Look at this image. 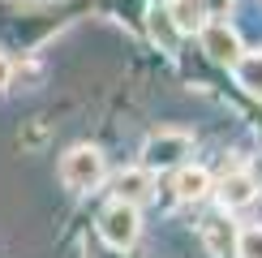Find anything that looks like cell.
<instances>
[{
    "label": "cell",
    "mask_w": 262,
    "mask_h": 258,
    "mask_svg": "<svg viewBox=\"0 0 262 258\" xmlns=\"http://www.w3.org/2000/svg\"><path fill=\"white\" fill-rule=\"evenodd\" d=\"M150 35H155L163 48H172V43H177L181 30H177V22L168 17V9H155V13H150Z\"/></svg>",
    "instance_id": "7c38bea8"
},
{
    "label": "cell",
    "mask_w": 262,
    "mask_h": 258,
    "mask_svg": "<svg viewBox=\"0 0 262 258\" xmlns=\"http://www.w3.org/2000/svg\"><path fill=\"white\" fill-rule=\"evenodd\" d=\"M249 177H254V181H258V185H262V155L254 159V172H249Z\"/></svg>",
    "instance_id": "9a60e30c"
},
{
    "label": "cell",
    "mask_w": 262,
    "mask_h": 258,
    "mask_svg": "<svg viewBox=\"0 0 262 258\" xmlns=\"http://www.w3.org/2000/svg\"><path fill=\"white\" fill-rule=\"evenodd\" d=\"M258 193V181L249 177V172H228V177L220 181V202L224 211H236V207H249Z\"/></svg>",
    "instance_id": "5b68a950"
},
{
    "label": "cell",
    "mask_w": 262,
    "mask_h": 258,
    "mask_svg": "<svg viewBox=\"0 0 262 258\" xmlns=\"http://www.w3.org/2000/svg\"><path fill=\"white\" fill-rule=\"evenodd\" d=\"M99 236L112 245V250H129V245L138 241V207L116 198L112 207L99 215Z\"/></svg>",
    "instance_id": "7a4b0ae2"
},
{
    "label": "cell",
    "mask_w": 262,
    "mask_h": 258,
    "mask_svg": "<svg viewBox=\"0 0 262 258\" xmlns=\"http://www.w3.org/2000/svg\"><path fill=\"white\" fill-rule=\"evenodd\" d=\"M236 69V86L249 95H262V52H241V56L232 60Z\"/></svg>",
    "instance_id": "9c48e42d"
},
{
    "label": "cell",
    "mask_w": 262,
    "mask_h": 258,
    "mask_svg": "<svg viewBox=\"0 0 262 258\" xmlns=\"http://www.w3.org/2000/svg\"><path fill=\"white\" fill-rule=\"evenodd\" d=\"M168 17L177 22L181 35H193V30H202L206 5H202V0H172V5H168Z\"/></svg>",
    "instance_id": "30bf717a"
},
{
    "label": "cell",
    "mask_w": 262,
    "mask_h": 258,
    "mask_svg": "<svg viewBox=\"0 0 262 258\" xmlns=\"http://www.w3.org/2000/svg\"><path fill=\"white\" fill-rule=\"evenodd\" d=\"M206 5V13H228V5H232V0H202Z\"/></svg>",
    "instance_id": "4fadbf2b"
},
{
    "label": "cell",
    "mask_w": 262,
    "mask_h": 258,
    "mask_svg": "<svg viewBox=\"0 0 262 258\" xmlns=\"http://www.w3.org/2000/svg\"><path fill=\"white\" fill-rule=\"evenodd\" d=\"M172 189H177L181 202H202L211 193V177H206V168H181L177 181H172Z\"/></svg>",
    "instance_id": "ba28073f"
},
{
    "label": "cell",
    "mask_w": 262,
    "mask_h": 258,
    "mask_svg": "<svg viewBox=\"0 0 262 258\" xmlns=\"http://www.w3.org/2000/svg\"><path fill=\"white\" fill-rule=\"evenodd\" d=\"M202 241H206V250H211L215 258H228V250L236 245V228L224 220V215H206L202 220Z\"/></svg>",
    "instance_id": "8992f818"
},
{
    "label": "cell",
    "mask_w": 262,
    "mask_h": 258,
    "mask_svg": "<svg viewBox=\"0 0 262 258\" xmlns=\"http://www.w3.org/2000/svg\"><path fill=\"white\" fill-rule=\"evenodd\" d=\"M185 155H189V138L168 129V134H155V138L146 142V150H142V168H150V172L159 168V172H163V168H177Z\"/></svg>",
    "instance_id": "3957f363"
},
{
    "label": "cell",
    "mask_w": 262,
    "mask_h": 258,
    "mask_svg": "<svg viewBox=\"0 0 262 258\" xmlns=\"http://www.w3.org/2000/svg\"><path fill=\"white\" fill-rule=\"evenodd\" d=\"M202 52L211 60H220V64H232L241 56V39H236V30L228 22H211V26L202 22Z\"/></svg>",
    "instance_id": "277c9868"
},
{
    "label": "cell",
    "mask_w": 262,
    "mask_h": 258,
    "mask_svg": "<svg viewBox=\"0 0 262 258\" xmlns=\"http://www.w3.org/2000/svg\"><path fill=\"white\" fill-rule=\"evenodd\" d=\"M150 189H155V181H150V168H134V172H121L116 177V198L121 202H146Z\"/></svg>",
    "instance_id": "52a82bcc"
},
{
    "label": "cell",
    "mask_w": 262,
    "mask_h": 258,
    "mask_svg": "<svg viewBox=\"0 0 262 258\" xmlns=\"http://www.w3.org/2000/svg\"><path fill=\"white\" fill-rule=\"evenodd\" d=\"M9 78H13V64H9L5 56H0V91H5V86H9Z\"/></svg>",
    "instance_id": "5bb4252c"
},
{
    "label": "cell",
    "mask_w": 262,
    "mask_h": 258,
    "mask_svg": "<svg viewBox=\"0 0 262 258\" xmlns=\"http://www.w3.org/2000/svg\"><path fill=\"white\" fill-rule=\"evenodd\" d=\"M60 181L69 189H95L103 181V155L95 146H73L60 159Z\"/></svg>",
    "instance_id": "6da1fadb"
},
{
    "label": "cell",
    "mask_w": 262,
    "mask_h": 258,
    "mask_svg": "<svg viewBox=\"0 0 262 258\" xmlns=\"http://www.w3.org/2000/svg\"><path fill=\"white\" fill-rule=\"evenodd\" d=\"M236 258H262V224H254V228H241L236 232Z\"/></svg>",
    "instance_id": "8fae6325"
}]
</instances>
